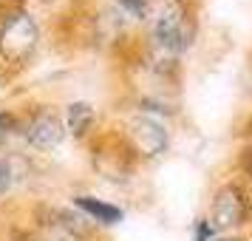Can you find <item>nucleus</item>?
I'll use <instances>...</instances> for the list:
<instances>
[{"instance_id":"obj_1","label":"nucleus","mask_w":252,"mask_h":241,"mask_svg":"<svg viewBox=\"0 0 252 241\" xmlns=\"http://www.w3.org/2000/svg\"><path fill=\"white\" fill-rule=\"evenodd\" d=\"M148 17H150V37H153L156 60L173 63L179 51L190 46L184 3L182 0H153L148 9Z\"/></svg>"},{"instance_id":"obj_2","label":"nucleus","mask_w":252,"mask_h":241,"mask_svg":"<svg viewBox=\"0 0 252 241\" xmlns=\"http://www.w3.org/2000/svg\"><path fill=\"white\" fill-rule=\"evenodd\" d=\"M40 29L26 9H14L0 20V57L12 66H23L34 54Z\"/></svg>"},{"instance_id":"obj_3","label":"nucleus","mask_w":252,"mask_h":241,"mask_svg":"<svg viewBox=\"0 0 252 241\" xmlns=\"http://www.w3.org/2000/svg\"><path fill=\"white\" fill-rule=\"evenodd\" d=\"M247 210H250V199L241 190V184L227 182L213 199V218L210 221L216 230H229L235 224H244Z\"/></svg>"},{"instance_id":"obj_4","label":"nucleus","mask_w":252,"mask_h":241,"mask_svg":"<svg viewBox=\"0 0 252 241\" xmlns=\"http://www.w3.org/2000/svg\"><path fill=\"white\" fill-rule=\"evenodd\" d=\"M63 122H60V116L51 111V108H37L32 111V116L26 119L23 125V137L26 142H32L34 148H57L60 139H63Z\"/></svg>"},{"instance_id":"obj_5","label":"nucleus","mask_w":252,"mask_h":241,"mask_svg":"<svg viewBox=\"0 0 252 241\" xmlns=\"http://www.w3.org/2000/svg\"><path fill=\"white\" fill-rule=\"evenodd\" d=\"M127 134H130L133 148H136L142 156H148V159L164 153V148H167V131H164L156 119H150V116H136V119H130Z\"/></svg>"},{"instance_id":"obj_6","label":"nucleus","mask_w":252,"mask_h":241,"mask_svg":"<svg viewBox=\"0 0 252 241\" xmlns=\"http://www.w3.org/2000/svg\"><path fill=\"white\" fill-rule=\"evenodd\" d=\"M94 119H96V111H94L91 103H71L65 108V125L63 128L74 137H82L94 125Z\"/></svg>"},{"instance_id":"obj_7","label":"nucleus","mask_w":252,"mask_h":241,"mask_svg":"<svg viewBox=\"0 0 252 241\" xmlns=\"http://www.w3.org/2000/svg\"><path fill=\"white\" fill-rule=\"evenodd\" d=\"M74 205L80 207V210H85L91 218L102 221V224H116V221H122V218H125V213H122L119 207L105 205V202L94 199V196H77V199H74Z\"/></svg>"},{"instance_id":"obj_8","label":"nucleus","mask_w":252,"mask_h":241,"mask_svg":"<svg viewBox=\"0 0 252 241\" xmlns=\"http://www.w3.org/2000/svg\"><path fill=\"white\" fill-rule=\"evenodd\" d=\"M116 6H122L130 12V17H148L150 0H116Z\"/></svg>"},{"instance_id":"obj_9","label":"nucleus","mask_w":252,"mask_h":241,"mask_svg":"<svg viewBox=\"0 0 252 241\" xmlns=\"http://www.w3.org/2000/svg\"><path fill=\"white\" fill-rule=\"evenodd\" d=\"M213 236H216L213 221H210V218H198V221H195V236H193V241H213Z\"/></svg>"},{"instance_id":"obj_10","label":"nucleus","mask_w":252,"mask_h":241,"mask_svg":"<svg viewBox=\"0 0 252 241\" xmlns=\"http://www.w3.org/2000/svg\"><path fill=\"white\" fill-rule=\"evenodd\" d=\"M14 128H17V119H14V114H9V111H0V145L12 137Z\"/></svg>"},{"instance_id":"obj_11","label":"nucleus","mask_w":252,"mask_h":241,"mask_svg":"<svg viewBox=\"0 0 252 241\" xmlns=\"http://www.w3.org/2000/svg\"><path fill=\"white\" fill-rule=\"evenodd\" d=\"M12 184V168H9V162L0 159V196L6 193V187Z\"/></svg>"},{"instance_id":"obj_12","label":"nucleus","mask_w":252,"mask_h":241,"mask_svg":"<svg viewBox=\"0 0 252 241\" xmlns=\"http://www.w3.org/2000/svg\"><path fill=\"white\" fill-rule=\"evenodd\" d=\"M218 241H244V239H218Z\"/></svg>"},{"instance_id":"obj_13","label":"nucleus","mask_w":252,"mask_h":241,"mask_svg":"<svg viewBox=\"0 0 252 241\" xmlns=\"http://www.w3.org/2000/svg\"><path fill=\"white\" fill-rule=\"evenodd\" d=\"M250 176H252V156H250Z\"/></svg>"}]
</instances>
